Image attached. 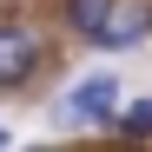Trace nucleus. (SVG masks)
I'll list each match as a JSON object with an SVG mask.
<instances>
[{"label":"nucleus","mask_w":152,"mask_h":152,"mask_svg":"<svg viewBox=\"0 0 152 152\" xmlns=\"http://www.w3.org/2000/svg\"><path fill=\"white\" fill-rule=\"evenodd\" d=\"M113 106H119V80L113 73H93V80H80L60 99V126H106Z\"/></svg>","instance_id":"f03ea898"},{"label":"nucleus","mask_w":152,"mask_h":152,"mask_svg":"<svg viewBox=\"0 0 152 152\" xmlns=\"http://www.w3.org/2000/svg\"><path fill=\"white\" fill-rule=\"evenodd\" d=\"M139 40H152V0H113L99 33H93V46L119 53V46H139Z\"/></svg>","instance_id":"7ed1b4c3"},{"label":"nucleus","mask_w":152,"mask_h":152,"mask_svg":"<svg viewBox=\"0 0 152 152\" xmlns=\"http://www.w3.org/2000/svg\"><path fill=\"white\" fill-rule=\"evenodd\" d=\"M40 60H46V40L27 20H0V93H20L40 73Z\"/></svg>","instance_id":"f257e3e1"},{"label":"nucleus","mask_w":152,"mask_h":152,"mask_svg":"<svg viewBox=\"0 0 152 152\" xmlns=\"http://www.w3.org/2000/svg\"><path fill=\"white\" fill-rule=\"evenodd\" d=\"M106 126H113V132H126V139H152V99L113 106V113H106Z\"/></svg>","instance_id":"20e7f679"},{"label":"nucleus","mask_w":152,"mask_h":152,"mask_svg":"<svg viewBox=\"0 0 152 152\" xmlns=\"http://www.w3.org/2000/svg\"><path fill=\"white\" fill-rule=\"evenodd\" d=\"M106 7H113V0H66V27L80 33V40H93L99 20H106Z\"/></svg>","instance_id":"39448f33"},{"label":"nucleus","mask_w":152,"mask_h":152,"mask_svg":"<svg viewBox=\"0 0 152 152\" xmlns=\"http://www.w3.org/2000/svg\"><path fill=\"white\" fill-rule=\"evenodd\" d=\"M0 145H13V139H7V126H0Z\"/></svg>","instance_id":"423d86ee"}]
</instances>
